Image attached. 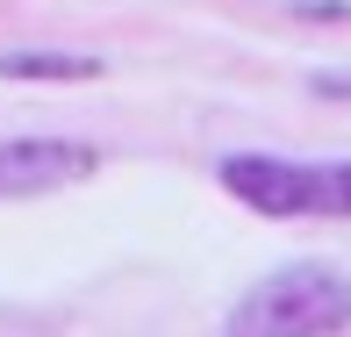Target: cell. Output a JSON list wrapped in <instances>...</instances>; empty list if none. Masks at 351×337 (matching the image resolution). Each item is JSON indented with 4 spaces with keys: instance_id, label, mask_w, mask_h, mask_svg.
Instances as JSON below:
<instances>
[{
    "instance_id": "cell-2",
    "label": "cell",
    "mask_w": 351,
    "mask_h": 337,
    "mask_svg": "<svg viewBox=\"0 0 351 337\" xmlns=\"http://www.w3.org/2000/svg\"><path fill=\"white\" fill-rule=\"evenodd\" d=\"M222 194H237L251 216L265 222H294V216H323V165L308 158H273V151H230L215 165Z\"/></svg>"
},
{
    "instance_id": "cell-3",
    "label": "cell",
    "mask_w": 351,
    "mask_h": 337,
    "mask_svg": "<svg viewBox=\"0 0 351 337\" xmlns=\"http://www.w3.org/2000/svg\"><path fill=\"white\" fill-rule=\"evenodd\" d=\"M101 172V151L86 137H0V201L58 194Z\"/></svg>"
},
{
    "instance_id": "cell-7",
    "label": "cell",
    "mask_w": 351,
    "mask_h": 337,
    "mask_svg": "<svg viewBox=\"0 0 351 337\" xmlns=\"http://www.w3.org/2000/svg\"><path fill=\"white\" fill-rule=\"evenodd\" d=\"M294 14H315V22H351V0H287Z\"/></svg>"
},
{
    "instance_id": "cell-4",
    "label": "cell",
    "mask_w": 351,
    "mask_h": 337,
    "mask_svg": "<svg viewBox=\"0 0 351 337\" xmlns=\"http://www.w3.org/2000/svg\"><path fill=\"white\" fill-rule=\"evenodd\" d=\"M108 65L86 51H0V79H51V86H65V79H101Z\"/></svg>"
},
{
    "instance_id": "cell-5",
    "label": "cell",
    "mask_w": 351,
    "mask_h": 337,
    "mask_svg": "<svg viewBox=\"0 0 351 337\" xmlns=\"http://www.w3.org/2000/svg\"><path fill=\"white\" fill-rule=\"evenodd\" d=\"M323 216H351V158L323 165Z\"/></svg>"
},
{
    "instance_id": "cell-1",
    "label": "cell",
    "mask_w": 351,
    "mask_h": 337,
    "mask_svg": "<svg viewBox=\"0 0 351 337\" xmlns=\"http://www.w3.org/2000/svg\"><path fill=\"white\" fill-rule=\"evenodd\" d=\"M351 330V272L330 259H294L237 294L222 337H344Z\"/></svg>"
},
{
    "instance_id": "cell-6",
    "label": "cell",
    "mask_w": 351,
    "mask_h": 337,
    "mask_svg": "<svg viewBox=\"0 0 351 337\" xmlns=\"http://www.w3.org/2000/svg\"><path fill=\"white\" fill-rule=\"evenodd\" d=\"M308 93H315V101H351V65H323V72H308Z\"/></svg>"
}]
</instances>
